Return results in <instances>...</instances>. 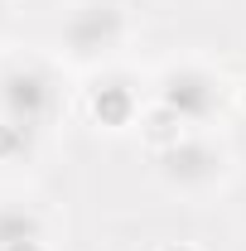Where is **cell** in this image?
<instances>
[{
	"label": "cell",
	"instance_id": "obj_4",
	"mask_svg": "<svg viewBox=\"0 0 246 251\" xmlns=\"http://www.w3.org/2000/svg\"><path fill=\"white\" fill-rule=\"evenodd\" d=\"M20 237H39V218L25 208H0V247H10Z\"/></svg>",
	"mask_w": 246,
	"mask_h": 251
},
{
	"label": "cell",
	"instance_id": "obj_7",
	"mask_svg": "<svg viewBox=\"0 0 246 251\" xmlns=\"http://www.w3.org/2000/svg\"><path fill=\"white\" fill-rule=\"evenodd\" d=\"M159 251H203V247H198V242H164Z\"/></svg>",
	"mask_w": 246,
	"mask_h": 251
},
{
	"label": "cell",
	"instance_id": "obj_2",
	"mask_svg": "<svg viewBox=\"0 0 246 251\" xmlns=\"http://www.w3.org/2000/svg\"><path fill=\"white\" fill-rule=\"evenodd\" d=\"M164 159H169V174H174V179H208V174H213V164H217V155L213 150H208V145H198V140H179V145H174V150H164Z\"/></svg>",
	"mask_w": 246,
	"mask_h": 251
},
{
	"label": "cell",
	"instance_id": "obj_5",
	"mask_svg": "<svg viewBox=\"0 0 246 251\" xmlns=\"http://www.w3.org/2000/svg\"><path fill=\"white\" fill-rule=\"evenodd\" d=\"M25 145H29V135H25V126H15V121H0V159L20 155Z\"/></svg>",
	"mask_w": 246,
	"mask_h": 251
},
{
	"label": "cell",
	"instance_id": "obj_8",
	"mask_svg": "<svg viewBox=\"0 0 246 251\" xmlns=\"http://www.w3.org/2000/svg\"><path fill=\"white\" fill-rule=\"evenodd\" d=\"M237 101H242V111H246V82H242V92H237Z\"/></svg>",
	"mask_w": 246,
	"mask_h": 251
},
{
	"label": "cell",
	"instance_id": "obj_1",
	"mask_svg": "<svg viewBox=\"0 0 246 251\" xmlns=\"http://www.w3.org/2000/svg\"><path fill=\"white\" fill-rule=\"evenodd\" d=\"M87 106H92V121L106 126V130H121V126L135 121V97L125 92V87H116V82L111 87H97Z\"/></svg>",
	"mask_w": 246,
	"mask_h": 251
},
{
	"label": "cell",
	"instance_id": "obj_6",
	"mask_svg": "<svg viewBox=\"0 0 246 251\" xmlns=\"http://www.w3.org/2000/svg\"><path fill=\"white\" fill-rule=\"evenodd\" d=\"M0 251H49V247H44V237H20V242H10Z\"/></svg>",
	"mask_w": 246,
	"mask_h": 251
},
{
	"label": "cell",
	"instance_id": "obj_3",
	"mask_svg": "<svg viewBox=\"0 0 246 251\" xmlns=\"http://www.w3.org/2000/svg\"><path fill=\"white\" fill-rule=\"evenodd\" d=\"M184 111H174L169 101H159V106H150L145 116H140V126H145V140L150 145H159V150H174L179 140H184Z\"/></svg>",
	"mask_w": 246,
	"mask_h": 251
}]
</instances>
